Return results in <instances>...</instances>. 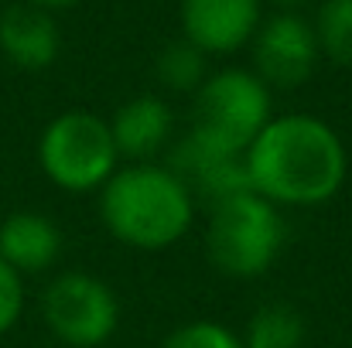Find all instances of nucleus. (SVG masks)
Here are the masks:
<instances>
[{
  "label": "nucleus",
  "mask_w": 352,
  "mask_h": 348,
  "mask_svg": "<svg viewBox=\"0 0 352 348\" xmlns=\"http://www.w3.org/2000/svg\"><path fill=\"white\" fill-rule=\"evenodd\" d=\"M274 3H280L284 10H294V7H305V3H311V0H274Z\"/></svg>",
  "instance_id": "19"
},
{
  "label": "nucleus",
  "mask_w": 352,
  "mask_h": 348,
  "mask_svg": "<svg viewBox=\"0 0 352 348\" xmlns=\"http://www.w3.org/2000/svg\"><path fill=\"white\" fill-rule=\"evenodd\" d=\"M161 348H243V338L223 321L199 318V321H185L175 332H168Z\"/></svg>",
  "instance_id": "16"
},
{
  "label": "nucleus",
  "mask_w": 352,
  "mask_h": 348,
  "mask_svg": "<svg viewBox=\"0 0 352 348\" xmlns=\"http://www.w3.org/2000/svg\"><path fill=\"white\" fill-rule=\"evenodd\" d=\"M154 72H157V82L164 89L195 96L199 86L209 79V55L202 48H195L188 38H178V41L161 48V55L154 62Z\"/></svg>",
  "instance_id": "14"
},
{
  "label": "nucleus",
  "mask_w": 352,
  "mask_h": 348,
  "mask_svg": "<svg viewBox=\"0 0 352 348\" xmlns=\"http://www.w3.org/2000/svg\"><path fill=\"white\" fill-rule=\"evenodd\" d=\"M274 119L270 89L253 76V69H219L192 96L188 137L199 143L243 157L256 133Z\"/></svg>",
  "instance_id": "4"
},
{
  "label": "nucleus",
  "mask_w": 352,
  "mask_h": 348,
  "mask_svg": "<svg viewBox=\"0 0 352 348\" xmlns=\"http://www.w3.org/2000/svg\"><path fill=\"white\" fill-rule=\"evenodd\" d=\"M41 318L48 332L69 348H100L120 328L117 290L86 270L52 277L41 294Z\"/></svg>",
  "instance_id": "6"
},
{
  "label": "nucleus",
  "mask_w": 352,
  "mask_h": 348,
  "mask_svg": "<svg viewBox=\"0 0 352 348\" xmlns=\"http://www.w3.org/2000/svg\"><path fill=\"white\" fill-rule=\"evenodd\" d=\"M38 167L69 195L100 192L120 167L110 119L89 110L58 113L38 137Z\"/></svg>",
  "instance_id": "5"
},
{
  "label": "nucleus",
  "mask_w": 352,
  "mask_h": 348,
  "mask_svg": "<svg viewBox=\"0 0 352 348\" xmlns=\"http://www.w3.org/2000/svg\"><path fill=\"white\" fill-rule=\"evenodd\" d=\"M287 239V226L277 205L256 192H239L209 209L206 226V256L230 280L263 277Z\"/></svg>",
  "instance_id": "3"
},
{
  "label": "nucleus",
  "mask_w": 352,
  "mask_h": 348,
  "mask_svg": "<svg viewBox=\"0 0 352 348\" xmlns=\"http://www.w3.org/2000/svg\"><path fill=\"white\" fill-rule=\"evenodd\" d=\"M62 256V229L45 212H10L0 222V259L21 273H45Z\"/></svg>",
  "instance_id": "12"
},
{
  "label": "nucleus",
  "mask_w": 352,
  "mask_h": 348,
  "mask_svg": "<svg viewBox=\"0 0 352 348\" xmlns=\"http://www.w3.org/2000/svg\"><path fill=\"white\" fill-rule=\"evenodd\" d=\"M168 167L185 181V188L192 192L195 202H206L209 209L233 198L239 192H250L246 181V164L236 154L212 150L206 143H199L195 137H182L171 154H168Z\"/></svg>",
  "instance_id": "9"
},
{
  "label": "nucleus",
  "mask_w": 352,
  "mask_h": 348,
  "mask_svg": "<svg viewBox=\"0 0 352 348\" xmlns=\"http://www.w3.org/2000/svg\"><path fill=\"white\" fill-rule=\"evenodd\" d=\"M0 51L10 65L24 72L48 69L62 51V31L52 17V10H41L34 3H10L0 14Z\"/></svg>",
  "instance_id": "10"
},
{
  "label": "nucleus",
  "mask_w": 352,
  "mask_h": 348,
  "mask_svg": "<svg viewBox=\"0 0 352 348\" xmlns=\"http://www.w3.org/2000/svg\"><path fill=\"white\" fill-rule=\"evenodd\" d=\"M199 202L185 181L157 161L123 164L100 188V219L126 249L161 253L182 242L195 222Z\"/></svg>",
  "instance_id": "2"
},
{
  "label": "nucleus",
  "mask_w": 352,
  "mask_h": 348,
  "mask_svg": "<svg viewBox=\"0 0 352 348\" xmlns=\"http://www.w3.org/2000/svg\"><path fill=\"white\" fill-rule=\"evenodd\" d=\"M24 3H34V7H41V10H62V7H72V3H79V0H24Z\"/></svg>",
  "instance_id": "18"
},
{
  "label": "nucleus",
  "mask_w": 352,
  "mask_h": 348,
  "mask_svg": "<svg viewBox=\"0 0 352 348\" xmlns=\"http://www.w3.org/2000/svg\"><path fill=\"white\" fill-rule=\"evenodd\" d=\"M110 133L120 150V161H130V164L154 161L175 133V113L161 96L144 93V96L126 100L110 116Z\"/></svg>",
  "instance_id": "11"
},
{
  "label": "nucleus",
  "mask_w": 352,
  "mask_h": 348,
  "mask_svg": "<svg viewBox=\"0 0 352 348\" xmlns=\"http://www.w3.org/2000/svg\"><path fill=\"white\" fill-rule=\"evenodd\" d=\"M250 192L277 209L332 202L349 178V150L332 123L311 113L274 116L243 154Z\"/></svg>",
  "instance_id": "1"
},
{
  "label": "nucleus",
  "mask_w": 352,
  "mask_h": 348,
  "mask_svg": "<svg viewBox=\"0 0 352 348\" xmlns=\"http://www.w3.org/2000/svg\"><path fill=\"white\" fill-rule=\"evenodd\" d=\"M263 0H182V38L206 55H233L253 41Z\"/></svg>",
  "instance_id": "8"
},
{
  "label": "nucleus",
  "mask_w": 352,
  "mask_h": 348,
  "mask_svg": "<svg viewBox=\"0 0 352 348\" xmlns=\"http://www.w3.org/2000/svg\"><path fill=\"white\" fill-rule=\"evenodd\" d=\"M311 24L322 55L342 69H352V0H322Z\"/></svg>",
  "instance_id": "15"
},
{
  "label": "nucleus",
  "mask_w": 352,
  "mask_h": 348,
  "mask_svg": "<svg viewBox=\"0 0 352 348\" xmlns=\"http://www.w3.org/2000/svg\"><path fill=\"white\" fill-rule=\"evenodd\" d=\"M24 314V277L14 273L3 259H0V338L7 332H14V325Z\"/></svg>",
  "instance_id": "17"
},
{
  "label": "nucleus",
  "mask_w": 352,
  "mask_h": 348,
  "mask_svg": "<svg viewBox=\"0 0 352 348\" xmlns=\"http://www.w3.org/2000/svg\"><path fill=\"white\" fill-rule=\"evenodd\" d=\"M250 45H253V76L267 89L305 86L322 58L315 24L298 10H280L263 17Z\"/></svg>",
  "instance_id": "7"
},
{
  "label": "nucleus",
  "mask_w": 352,
  "mask_h": 348,
  "mask_svg": "<svg viewBox=\"0 0 352 348\" xmlns=\"http://www.w3.org/2000/svg\"><path fill=\"white\" fill-rule=\"evenodd\" d=\"M308 335L305 314L291 304H263L246 318L243 348H301Z\"/></svg>",
  "instance_id": "13"
}]
</instances>
